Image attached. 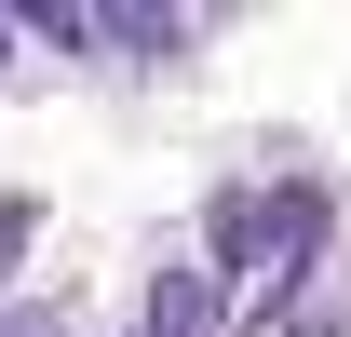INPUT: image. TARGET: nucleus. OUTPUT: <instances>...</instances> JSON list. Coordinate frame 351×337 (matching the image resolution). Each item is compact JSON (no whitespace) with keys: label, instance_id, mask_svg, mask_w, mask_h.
<instances>
[{"label":"nucleus","instance_id":"f257e3e1","mask_svg":"<svg viewBox=\"0 0 351 337\" xmlns=\"http://www.w3.org/2000/svg\"><path fill=\"white\" fill-rule=\"evenodd\" d=\"M324 189H230L217 203V229H203V270H217V297L230 284H298L311 270V243H324Z\"/></svg>","mask_w":351,"mask_h":337},{"label":"nucleus","instance_id":"f03ea898","mask_svg":"<svg viewBox=\"0 0 351 337\" xmlns=\"http://www.w3.org/2000/svg\"><path fill=\"white\" fill-rule=\"evenodd\" d=\"M217 324H230L217 270H203V256H162V284H149V324H135V337H217Z\"/></svg>","mask_w":351,"mask_h":337},{"label":"nucleus","instance_id":"7ed1b4c3","mask_svg":"<svg viewBox=\"0 0 351 337\" xmlns=\"http://www.w3.org/2000/svg\"><path fill=\"white\" fill-rule=\"evenodd\" d=\"M257 337H351V310H338V284L311 270V284H298V310H284V324H257Z\"/></svg>","mask_w":351,"mask_h":337},{"label":"nucleus","instance_id":"20e7f679","mask_svg":"<svg viewBox=\"0 0 351 337\" xmlns=\"http://www.w3.org/2000/svg\"><path fill=\"white\" fill-rule=\"evenodd\" d=\"M27 229H41V203H0V284H14V256H27Z\"/></svg>","mask_w":351,"mask_h":337},{"label":"nucleus","instance_id":"39448f33","mask_svg":"<svg viewBox=\"0 0 351 337\" xmlns=\"http://www.w3.org/2000/svg\"><path fill=\"white\" fill-rule=\"evenodd\" d=\"M0 337H68V324H54L41 297H27V310H0Z\"/></svg>","mask_w":351,"mask_h":337},{"label":"nucleus","instance_id":"423d86ee","mask_svg":"<svg viewBox=\"0 0 351 337\" xmlns=\"http://www.w3.org/2000/svg\"><path fill=\"white\" fill-rule=\"evenodd\" d=\"M0 54H14V14H0Z\"/></svg>","mask_w":351,"mask_h":337}]
</instances>
